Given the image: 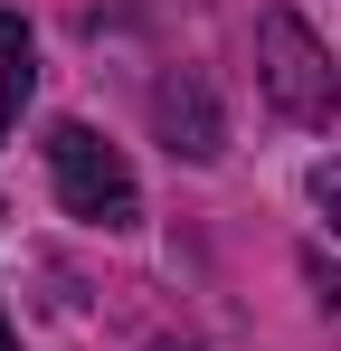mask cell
<instances>
[{"label": "cell", "instance_id": "obj_6", "mask_svg": "<svg viewBox=\"0 0 341 351\" xmlns=\"http://www.w3.org/2000/svg\"><path fill=\"white\" fill-rule=\"evenodd\" d=\"M303 266H313V285H323V304H332V313H341V276H332V266H323V256H303Z\"/></svg>", "mask_w": 341, "mask_h": 351}, {"label": "cell", "instance_id": "obj_3", "mask_svg": "<svg viewBox=\"0 0 341 351\" xmlns=\"http://www.w3.org/2000/svg\"><path fill=\"white\" fill-rule=\"evenodd\" d=\"M152 114H162L170 152H190V162H218V114H209V95H199V76H180L152 95Z\"/></svg>", "mask_w": 341, "mask_h": 351}, {"label": "cell", "instance_id": "obj_5", "mask_svg": "<svg viewBox=\"0 0 341 351\" xmlns=\"http://www.w3.org/2000/svg\"><path fill=\"white\" fill-rule=\"evenodd\" d=\"M313 209H323L332 237H341V162H313Z\"/></svg>", "mask_w": 341, "mask_h": 351}, {"label": "cell", "instance_id": "obj_4", "mask_svg": "<svg viewBox=\"0 0 341 351\" xmlns=\"http://www.w3.org/2000/svg\"><path fill=\"white\" fill-rule=\"evenodd\" d=\"M29 76H38V48H29V19H10L0 10V143H10V123L29 105Z\"/></svg>", "mask_w": 341, "mask_h": 351}, {"label": "cell", "instance_id": "obj_2", "mask_svg": "<svg viewBox=\"0 0 341 351\" xmlns=\"http://www.w3.org/2000/svg\"><path fill=\"white\" fill-rule=\"evenodd\" d=\"M48 171H57V199H66V219H86V228H142V190L123 171V152H114L95 123H57L48 133Z\"/></svg>", "mask_w": 341, "mask_h": 351}, {"label": "cell", "instance_id": "obj_1", "mask_svg": "<svg viewBox=\"0 0 341 351\" xmlns=\"http://www.w3.org/2000/svg\"><path fill=\"white\" fill-rule=\"evenodd\" d=\"M256 86L284 123H332L341 114V86H332V48L303 29V10H266L256 19Z\"/></svg>", "mask_w": 341, "mask_h": 351}, {"label": "cell", "instance_id": "obj_7", "mask_svg": "<svg viewBox=\"0 0 341 351\" xmlns=\"http://www.w3.org/2000/svg\"><path fill=\"white\" fill-rule=\"evenodd\" d=\"M0 351H19V332H10V313H0Z\"/></svg>", "mask_w": 341, "mask_h": 351}, {"label": "cell", "instance_id": "obj_8", "mask_svg": "<svg viewBox=\"0 0 341 351\" xmlns=\"http://www.w3.org/2000/svg\"><path fill=\"white\" fill-rule=\"evenodd\" d=\"M152 351H190V342H152Z\"/></svg>", "mask_w": 341, "mask_h": 351}]
</instances>
